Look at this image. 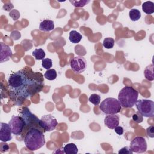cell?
I'll return each mask as SVG.
<instances>
[{"label":"cell","instance_id":"17","mask_svg":"<svg viewBox=\"0 0 154 154\" xmlns=\"http://www.w3.org/2000/svg\"><path fill=\"white\" fill-rule=\"evenodd\" d=\"M63 151L64 153L66 154H76L78 152V149L74 143H69L64 147Z\"/></svg>","mask_w":154,"mask_h":154},{"label":"cell","instance_id":"31","mask_svg":"<svg viewBox=\"0 0 154 154\" xmlns=\"http://www.w3.org/2000/svg\"><path fill=\"white\" fill-rule=\"evenodd\" d=\"M13 8V5L10 2H8L7 3L4 4V6H3V8L4 9V10L7 11H11L12 10V8Z\"/></svg>","mask_w":154,"mask_h":154},{"label":"cell","instance_id":"5","mask_svg":"<svg viewBox=\"0 0 154 154\" xmlns=\"http://www.w3.org/2000/svg\"><path fill=\"white\" fill-rule=\"evenodd\" d=\"M138 111L146 117H153L154 116V102L151 100L140 99L135 103Z\"/></svg>","mask_w":154,"mask_h":154},{"label":"cell","instance_id":"20","mask_svg":"<svg viewBox=\"0 0 154 154\" xmlns=\"http://www.w3.org/2000/svg\"><path fill=\"white\" fill-rule=\"evenodd\" d=\"M32 55L37 60H42L45 57L46 54L45 51L43 49H35L32 52Z\"/></svg>","mask_w":154,"mask_h":154},{"label":"cell","instance_id":"26","mask_svg":"<svg viewBox=\"0 0 154 154\" xmlns=\"http://www.w3.org/2000/svg\"><path fill=\"white\" fill-rule=\"evenodd\" d=\"M132 120L137 123H141L143 121V116L138 111L134 114H132Z\"/></svg>","mask_w":154,"mask_h":154},{"label":"cell","instance_id":"24","mask_svg":"<svg viewBox=\"0 0 154 154\" xmlns=\"http://www.w3.org/2000/svg\"><path fill=\"white\" fill-rule=\"evenodd\" d=\"M75 7H83L86 4L90 2V1L81 0V1H69Z\"/></svg>","mask_w":154,"mask_h":154},{"label":"cell","instance_id":"23","mask_svg":"<svg viewBox=\"0 0 154 154\" xmlns=\"http://www.w3.org/2000/svg\"><path fill=\"white\" fill-rule=\"evenodd\" d=\"M88 100L94 105L97 106L100 102V96L96 93L91 94L88 98Z\"/></svg>","mask_w":154,"mask_h":154},{"label":"cell","instance_id":"27","mask_svg":"<svg viewBox=\"0 0 154 154\" xmlns=\"http://www.w3.org/2000/svg\"><path fill=\"white\" fill-rule=\"evenodd\" d=\"M9 16L13 19V20H17L20 17V13L18 11V10L14 9V10H12L10 12Z\"/></svg>","mask_w":154,"mask_h":154},{"label":"cell","instance_id":"1","mask_svg":"<svg viewBox=\"0 0 154 154\" xmlns=\"http://www.w3.org/2000/svg\"><path fill=\"white\" fill-rule=\"evenodd\" d=\"M43 86V75L40 72H34L30 68L13 72L8 79L10 98L17 105L40 91Z\"/></svg>","mask_w":154,"mask_h":154},{"label":"cell","instance_id":"13","mask_svg":"<svg viewBox=\"0 0 154 154\" xmlns=\"http://www.w3.org/2000/svg\"><path fill=\"white\" fill-rule=\"evenodd\" d=\"M1 45V54H0V62L1 63L10 60L12 57V51L10 48L4 43L3 42L0 43Z\"/></svg>","mask_w":154,"mask_h":154},{"label":"cell","instance_id":"12","mask_svg":"<svg viewBox=\"0 0 154 154\" xmlns=\"http://www.w3.org/2000/svg\"><path fill=\"white\" fill-rule=\"evenodd\" d=\"M120 118L116 114H108L105 117L104 123L105 126L111 129H114L116 126L119 125Z\"/></svg>","mask_w":154,"mask_h":154},{"label":"cell","instance_id":"21","mask_svg":"<svg viewBox=\"0 0 154 154\" xmlns=\"http://www.w3.org/2000/svg\"><path fill=\"white\" fill-rule=\"evenodd\" d=\"M57 72L55 69H49L44 74V76L46 79L52 81L56 79L57 78Z\"/></svg>","mask_w":154,"mask_h":154},{"label":"cell","instance_id":"2","mask_svg":"<svg viewBox=\"0 0 154 154\" xmlns=\"http://www.w3.org/2000/svg\"><path fill=\"white\" fill-rule=\"evenodd\" d=\"M23 140L26 147L31 151L40 149L46 143L43 132L37 128L28 129L24 134Z\"/></svg>","mask_w":154,"mask_h":154},{"label":"cell","instance_id":"28","mask_svg":"<svg viewBox=\"0 0 154 154\" xmlns=\"http://www.w3.org/2000/svg\"><path fill=\"white\" fill-rule=\"evenodd\" d=\"M118 153L119 154L120 153H123V154H132L133 152L131 150V149H130V147H128V146H125L124 147H122L119 152Z\"/></svg>","mask_w":154,"mask_h":154},{"label":"cell","instance_id":"22","mask_svg":"<svg viewBox=\"0 0 154 154\" xmlns=\"http://www.w3.org/2000/svg\"><path fill=\"white\" fill-rule=\"evenodd\" d=\"M103 46L106 49H111L114 46V40L111 37H106L102 43Z\"/></svg>","mask_w":154,"mask_h":154},{"label":"cell","instance_id":"14","mask_svg":"<svg viewBox=\"0 0 154 154\" xmlns=\"http://www.w3.org/2000/svg\"><path fill=\"white\" fill-rule=\"evenodd\" d=\"M54 29V22L52 20L45 19L40 22L39 29L44 32H49Z\"/></svg>","mask_w":154,"mask_h":154},{"label":"cell","instance_id":"4","mask_svg":"<svg viewBox=\"0 0 154 154\" xmlns=\"http://www.w3.org/2000/svg\"><path fill=\"white\" fill-rule=\"evenodd\" d=\"M99 109L106 114H114L120 112L122 106L118 99L113 97H108L101 102Z\"/></svg>","mask_w":154,"mask_h":154},{"label":"cell","instance_id":"16","mask_svg":"<svg viewBox=\"0 0 154 154\" xmlns=\"http://www.w3.org/2000/svg\"><path fill=\"white\" fill-rule=\"evenodd\" d=\"M143 11L147 14H150L154 13V3L152 1H146L142 4Z\"/></svg>","mask_w":154,"mask_h":154},{"label":"cell","instance_id":"10","mask_svg":"<svg viewBox=\"0 0 154 154\" xmlns=\"http://www.w3.org/2000/svg\"><path fill=\"white\" fill-rule=\"evenodd\" d=\"M70 67L75 73L77 74L82 73L87 68V61L82 57H75L70 61Z\"/></svg>","mask_w":154,"mask_h":154},{"label":"cell","instance_id":"6","mask_svg":"<svg viewBox=\"0 0 154 154\" xmlns=\"http://www.w3.org/2000/svg\"><path fill=\"white\" fill-rule=\"evenodd\" d=\"M20 116L23 117L25 122V127L24 130H26L27 131L28 129L32 128H37L40 129H43L39 125V119L34 114H32L28 108H23L20 112Z\"/></svg>","mask_w":154,"mask_h":154},{"label":"cell","instance_id":"8","mask_svg":"<svg viewBox=\"0 0 154 154\" xmlns=\"http://www.w3.org/2000/svg\"><path fill=\"white\" fill-rule=\"evenodd\" d=\"M39 125L45 131L49 132L56 128L58 122L54 116L51 114H48L41 117L39 120Z\"/></svg>","mask_w":154,"mask_h":154},{"label":"cell","instance_id":"30","mask_svg":"<svg viewBox=\"0 0 154 154\" xmlns=\"http://www.w3.org/2000/svg\"><path fill=\"white\" fill-rule=\"evenodd\" d=\"M8 150H9V146L8 145V144L5 143V142L1 143L0 144V151H1V152L4 153V152H8Z\"/></svg>","mask_w":154,"mask_h":154},{"label":"cell","instance_id":"15","mask_svg":"<svg viewBox=\"0 0 154 154\" xmlns=\"http://www.w3.org/2000/svg\"><path fill=\"white\" fill-rule=\"evenodd\" d=\"M82 38V35L75 30H72L69 34V39L73 43H78Z\"/></svg>","mask_w":154,"mask_h":154},{"label":"cell","instance_id":"19","mask_svg":"<svg viewBox=\"0 0 154 154\" xmlns=\"http://www.w3.org/2000/svg\"><path fill=\"white\" fill-rule=\"evenodd\" d=\"M129 16L130 19L132 21L135 22V21L138 20L141 18V14L139 10L136 9V8H132L129 11Z\"/></svg>","mask_w":154,"mask_h":154},{"label":"cell","instance_id":"11","mask_svg":"<svg viewBox=\"0 0 154 154\" xmlns=\"http://www.w3.org/2000/svg\"><path fill=\"white\" fill-rule=\"evenodd\" d=\"M0 125V140L2 142H7L10 141L12 139V132L9 124L1 122Z\"/></svg>","mask_w":154,"mask_h":154},{"label":"cell","instance_id":"32","mask_svg":"<svg viewBox=\"0 0 154 154\" xmlns=\"http://www.w3.org/2000/svg\"><path fill=\"white\" fill-rule=\"evenodd\" d=\"M115 132L119 135H121L123 134V128L120 126H117L114 128Z\"/></svg>","mask_w":154,"mask_h":154},{"label":"cell","instance_id":"18","mask_svg":"<svg viewBox=\"0 0 154 154\" xmlns=\"http://www.w3.org/2000/svg\"><path fill=\"white\" fill-rule=\"evenodd\" d=\"M144 75L146 79L149 81H153L154 79L153 76V65L150 64L147 66L144 71Z\"/></svg>","mask_w":154,"mask_h":154},{"label":"cell","instance_id":"29","mask_svg":"<svg viewBox=\"0 0 154 154\" xmlns=\"http://www.w3.org/2000/svg\"><path fill=\"white\" fill-rule=\"evenodd\" d=\"M146 132L148 137L150 138H153L154 137V126L153 125H151L149 128H147L146 129Z\"/></svg>","mask_w":154,"mask_h":154},{"label":"cell","instance_id":"9","mask_svg":"<svg viewBox=\"0 0 154 154\" xmlns=\"http://www.w3.org/2000/svg\"><path fill=\"white\" fill-rule=\"evenodd\" d=\"M130 149L132 152L141 153L147 150V145L144 138L142 137H136L131 142Z\"/></svg>","mask_w":154,"mask_h":154},{"label":"cell","instance_id":"25","mask_svg":"<svg viewBox=\"0 0 154 154\" xmlns=\"http://www.w3.org/2000/svg\"><path fill=\"white\" fill-rule=\"evenodd\" d=\"M42 66L43 68L49 70L52 66V61L51 59L46 58L42 60Z\"/></svg>","mask_w":154,"mask_h":154},{"label":"cell","instance_id":"7","mask_svg":"<svg viewBox=\"0 0 154 154\" xmlns=\"http://www.w3.org/2000/svg\"><path fill=\"white\" fill-rule=\"evenodd\" d=\"M8 124L12 134L16 136L20 135L25 127V120L20 116H12Z\"/></svg>","mask_w":154,"mask_h":154},{"label":"cell","instance_id":"3","mask_svg":"<svg viewBox=\"0 0 154 154\" xmlns=\"http://www.w3.org/2000/svg\"><path fill=\"white\" fill-rule=\"evenodd\" d=\"M138 97V91L132 87H124L119 93L118 100L122 106L132 108L137 102Z\"/></svg>","mask_w":154,"mask_h":154}]
</instances>
